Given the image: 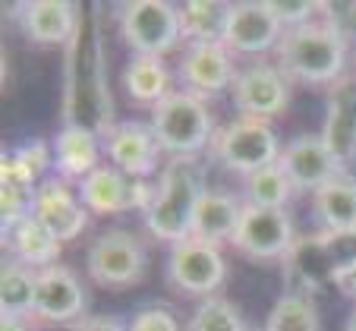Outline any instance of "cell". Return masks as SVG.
<instances>
[{
  "mask_svg": "<svg viewBox=\"0 0 356 331\" xmlns=\"http://www.w3.org/2000/svg\"><path fill=\"white\" fill-rule=\"evenodd\" d=\"M275 51L277 67L290 82L296 79L306 86H337L341 79H347L343 73L350 60V38L337 26L331 3H325L312 22L287 29Z\"/></svg>",
  "mask_w": 356,
  "mask_h": 331,
  "instance_id": "obj_1",
  "label": "cell"
},
{
  "mask_svg": "<svg viewBox=\"0 0 356 331\" xmlns=\"http://www.w3.org/2000/svg\"><path fill=\"white\" fill-rule=\"evenodd\" d=\"M202 193H205V183H202V168L195 164V158H168V164L158 170L152 205L142 211L148 234L170 246L193 236Z\"/></svg>",
  "mask_w": 356,
  "mask_h": 331,
  "instance_id": "obj_2",
  "label": "cell"
},
{
  "mask_svg": "<svg viewBox=\"0 0 356 331\" xmlns=\"http://www.w3.org/2000/svg\"><path fill=\"white\" fill-rule=\"evenodd\" d=\"M152 133H155L158 145L164 155L170 158H195L205 145L215 139V117H211L205 98L193 92H174L152 108Z\"/></svg>",
  "mask_w": 356,
  "mask_h": 331,
  "instance_id": "obj_3",
  "label": "cell"
},
{
  "mask_svg": "<svg viewBox=\"0 0 356 331\" xmlns=\"http://www.w3.org/2000/svg\"><path fill=\"white\" fill-rule=\"evenodd\" d=\"M211 158L221 168L234 170L240 177H249L256 170L268 168L281 158V142L268 120H256V117H236V120L224 123L211 139Z\"/></svg>",
  "mask_w": 356,
  "mask_h": 331,
  "instance_id": "obj_4",
  "label": "cell"
},
{
  "mask_svg": "<svg viewBox=\"0 0 356 331\" xmlns=\"http://www.w3.org/2000/svg\"><path fill=\"white\" fill-rule=\"evenodd\" d=\"M86 268L98 287L104 291H127L145 277L148 252L136 234L123 227H111L95 236L86 252Z\"/></svg>",
  "mask_w": 356,
  "mask_h": 331,
  "instance_id": "obj_5",
  "label": "cell"
},
{
  "mask_svg": "<svg viewBox=\"0 0 356 331\" xmlns=\"http://www.w3.org/2000/svg\"><path fill=\"white\" fill-rule=\"evenodd\" d=\"M117 26L133 54L164 57L183 38L180 10L168 0H129L117 10Z\"/></svg>",
  "mask_w": 356,
  "mask_h": 331,
  "instance_id": "obj_6",
  "label": "cell"
},
{
  "mask_svg": "<svg viewBox=\"0 0 356 331\" xmlns=\"http://www.w3.org/2000/svg\"><path fill=\"white\" fill-rule=\"evenodd\" d=\"M168 281L174 291L186 297H215V291L227 277V262L221 256V246L205 243L199 236H186L170 246L168 252Z\"/></svg>",
  "mask_w": 356,
  "mask_h": 331,
  "instance_id": "obj_7",
  "label": "cell"
},
{
  "mask_svg": "<svg viewBox=\"0 0 356 331\" xmlns=\"http://www.w3.org/2000/svg\"><path fill=\"white\" fill-rule=\"evenodd\" d=\"M236 252L256 262H277V259L290 256L296 250V227L287 209H259V205H246L240 218L234 240H230Z\"/></svg>",
  "mask_w": 356,
  "mask_h": 331,
  "instance_id": "obj_8",
  "label": "cell"
},
{
  "mask_svg": "<svg viewBox=\"0 0 356 331\" xmlns=\"http://www.w3.org/2000/svg\"><path fill=\"white\" fill-rule=\"evenodd\" d=\"M230 102L240 117H256V120L271 123L290 104V79L277 63H249L236 73L234 86H230Z\"/></svg>",
  "mask_w": 356,
  "mask_h": 331,
  "instance_id": "obj_9",
  "label": "cell"
},
{
  "mask_svg": "<svg viewBox=\"0 0 356 331\" xmlns=\"http://www.w3.org/2000/svg\"><path fill=\"white\" fill-rule=\"evenodd\" d=\"M277 164H281L284 174L290 177L293 193H312V196H316L322 186H328L331 180L347 174V164L331 152V145L325 142L322 133L293 136L281 149Z\"/></svg>",
  "mask_w": 356,
  "mask_h": 331,
  "instance_id": "obj_10",
  "label": "cell"
},
{
  "mask_svg": "<svg viewBox=\"0 0 356 331\" xmlns=\"http://www.w3.org/2000/svg\"><path fill=\"white\" fill-rule=\"evenodd\" d=\"M152 196H155V183L133 180L120 174L114 164H101L79 183V199L95 215H120L129 209L145 211L152 205Z\"/></svg>",
  "mask_w": 356,
  "mask_h": 331,
  "instance_id": "obj_11",
  "label": "cell"
},
{
  "mask_svg": "<svg viewBox=\"0 0 356 331\" xmlns=\"http://www.w3.org/2000/svg\"><path fill=\"white\" fill-rule=\"evenodd\" d=\"M236 63L234 51L224 41H202V45H186L180 57L177 76L183 82V92H193L199 98H215L218 92L234 86L236 79Z\"/></svg>",
  "mask_w": 356,
  "mask_h": 331,
  "instance_id": "obj_12",
  "label": "cell"
},
{
  "mask_svg": "<svg viewBox=\"0 0 356 331\" xmlns=\"http://www.w3.org/2000/svg\"><path fill=\"white\" fill-rule=\"evenodd\" d=\"M88 309V293L86 284L79 281L73 268L67 265H51V268L38 271V287H35V318L51 325H73L86 318Z\"/></svg>",
  "mask_w": 356,
  "mask_h": 331,
  "instance_id": "obj_13",
  "label": "cell"
},
{
  "mask_svg": "<svg viewBox=\"0 0 356 331\" xmlns=\"http://www.w3.org/2000/svg\"><path fill=\"white\" fill-rule=\"evenodd\" d=\"M32 215L38 218L60 243H70V240L86 234L92 211L86 209L79 193H73V186H70L67 180H60V177H44V180L35 186Z\"/></svg>",
  "mask_w": 356,
  "mask_h": 331,
  "instance_id": "obj_14",
  "label": "cell"
},
{
  "mask_svg": "<svg viewBox=\"0 0 356 331\" xmlns=\"http://www.w3.org/2000/svg\"><path fill=\"white\" fill-rule=\"evenodd\" d=\"M104 155L120 174L133 177V180H148L161 161V145L148 123L123 120L117 127H108L104 133Z\"/></svg>",
  "mask_w": 356,
  "mask_h": 331,
  "instance_id": "obj_15",
  "label": "cell"
},
{
  "mask_svg": "<svg viewBox=\"0 0 356 331\" xmlns=\"http://www.w3.org/2000/svg\"><path fill=\"white\" fill-rule=\"evenodd\" d=\"M13 19L19 32L41 47L73 45L79 35V7L70 0H29L13 10Z\"/></svg>",
  "mask_w": 356,
  "mask_h": 331,
  "instance_id": "obj_16",
  "label": "cell"
},
{
  "mask_svg": "<svg viewBox=\"0 0 356 331\" xmlns=\"http://www.w3.org/2000/svg\"><path fill=\"white\" fill-rule=\"evenodd\" d=\"M284 32L275 13H271L268 0H249V3H234L224 29V45L234 54H265L271 47L281 45Z\"/></svg>",
  "mask_w": 356,
  "mask_h": 331,
  "instance_id": "obj_17",
  "label": "cell"
},
{
  "mask_svg": "<svg viewBox=\"0 0 356 331\" xmlns=\"http://www.w3.org/2000/svg\"><path fill=\"white\" fill-rule=\"evenodd\" d=\"M51 155H54V170L60 174V180L82 183L92 170L101 168L98 133L86 123H67V127L57 129L54 142H51Z\"/></svg>",
  "mask_w": 356,
  "mask_h": 331,
  "instance_id": "obj_18",
  "label": "cell"
},
{
  "mask_svg": "<svg viewBox=\"0 0 356 331\" xmlns=\"http://www.w3.org/2000/svg\"><path fill=\"white\" fill-rule=\"evenodd\" d=\"M312 218L318 234L356 236V180L350 174L331 180L312 196Z\"/></svg>",
  "mask_w": 356,
  "mask_h": 331,
  "instance_id": "obj_19",
  "label": "cell"
},
{
  "mask_svg": "<svg viewBox=\"0 0 356 331\" xmlns=\"http://www.w3.org/2000/svg\"><path fill=\"white\" fill-rule=\"evenodd\" d=\"M243 209L246 202L227 193V189H211L205 186L199 199V209H195V221H193V236L205 240V243H230L240 227V218H243Z\"/></svg>",
  "mask_w": 356,
  "mask_h": 331,
  "instance_id": "obj_20",
  "label": "cell"
},
{
  "mask_svg": "<svg viewBox=\"0 0 356 331\" xmlns=\"http://www.w3.org/2000/svg\"><path fill=\"white\" fill-rule=\"evenodd\" d=\"M322 136L343 164L356 158V76H347L331 88Z\"/></svg>",
  "mask_w": 356,
  "mask_h": 331,
  "instance_id": "obj_21",
  "label": "cell"
},
{
  "mask_svg": "<svg viewBox=\"0 0 356 331\" xmlns=\"http://www.w3.org/2000/svg\"><path fill=\"white\" fill-rule=\"evenodd\" d=\"M3 246H7V252H13L10 259L22 262L32 271H44V268H51V265H57L63 243L38 221V218L29 215L3 236Z\"/></svg>",
  "mask_w": 356,
  "mask_h": 331,
  "instance_id": "obj_22",
  "label": "cell"
},
{
  "mask_svg": "<svg viewBox=\"0 0 356 331\" xmlns=\"http://www.w3.org/2000/svg\"><path fill=\"white\" fill-rule=\"evenodd\" d=\"M120 86L127 98L142 108H155L164 102L174 88H170V70L164 57H148V54H133L120 73Z\"/></svg>",
  "mask_w": 356,
  "mask_h": 331,
  "instance_id": "obj_23",
  "label": "cell"
},
{
  "mask_svg": "<svg viewBox=\"0 0 356 331\" xmlns=\"http://www.w3.org/2000/svg\"><path fill=\"white\" fill-rule=\"evenodd\" d=\"M35 287H38V271L26 268L16 259H3L0 268V316L35 322Z\"/></svg>",
  "mask_w": 356,
  "mask_h": 331,
  "instance_id": "obj_24",
  "label": "cell"
},
{
  "mask_svg": "<svg viewBox=\"0 0 356 331\" xmlns=\"http://www.w3.org/2000/svg\"><path fill=\"white\" fill-rule=\"evenodd\" d=\"M227 0H186L180 10V32L189 45H202V41H224V29H227L230 16Z\"/></svg>",
  "mask_w": 356,
  "mask_h": 331,
  "instance_id": "obj_25",
  "label": "cell"
},
{
  "mask_svg": "<svg viewBox=\"0 0 356 331\" xmlns=\"http://www.w3.org/2000/svg\"><path fill=\"white\" fill-rule=\"evenodd\" d=\"M243 196L246 205H259V209H287L290 196H293V183L284 174L281 164H268V168L256 170V174L243 177Z\"/></svg>",
  "mask_w": 356,
  "mask_h": 331,
  "instance_id": "obj_26",
  "label": "cell"
},
{
  "mask_svg": "<svg viewBox=\"0 0 356 331\" xmlns=\"http://www.w3.org/2000/svg\"><path fill=\"white\" fill-rule=\"evenodd\" d=\"M265 331H322L316 303H312L306 293H296V291L284 293V297H277V303L271 306Z\"/></svg>",
  "mask_w": 356,
  "mask_h": 331,
  "instance_id": "obj_27",
  "label": "cell"
},
{
  "mask_svg": "<svg viewBox=\"0 0 356 331\" xmlns=\"http://www.w3.org/2000/svg\"><path fill=\"white\" fill-rule=\"evenodd\" d=\"M183 331H249L243 325L240 312L234 309V303L224 297H205L193 309L186 328Z\"/></svg>",
  "mask_w": 356,
  "mask_h": 331,
  "instance_id": "obj_28",
  "label": "cell"
},
{
  "mask_svg": "<svg viewBox=\"0 0 356 331\" xmlns=\"http://www.w3.org/2000/svg\"><path fill=\"white\" fill-rule=\"evenodd\" d=\"M32 199H35V189L19 186V183H10V180H0V218H3V236L22 221V218L32 215Z\"/></svg>",
  "mask_w": 356,
  "mask_h": 331,
  "instance_id": "obj_29",
  "label": "cell"
},
{
  "mask_svg": "<svg viewBox=\"0 0 356 331\" xmlns=\"http://www.w3.org/2000/svg\"><path fill=\"white\" fill-rule=\"evenodd\" d=\"M268 7L281 19L284 29H296V26H306V22L316 19L325 3H309V0H268Z\"/></svg>",
  "mask_w": 356,
  "mask_h": 331,
  "instance_id": "obj_30",
  "label": "cell"
},
{
  "mask_svg": "<svg viewBox=\"0 0 356 331\" xmlns=\"http://www.w3.org/2000/svg\"><path fill=\"white\" fill-rule=\"evenodd\" d=\"M129 331H180V325L164 306H145L133 316Z\"/></svg>",
  "mask_w": 356,
  "mask_h": 331,
  "instance_id": "obj_31",
  "label": "cell"
},
{
  "mask_svg": "<svg viewBox=\"0 0 356 331\" xmlns=\"http://www.w3.org/2000/svg\"><path fill=\"white\" fill-rule=\"evenodd\" d=\"M67 331H129L120 318H111V316H86L79 322H73Z\"/></svg>",
  "mask_w": 356,
  "mask_h": 331,
  "instance_id": "obj_32",
  "label": "cell"
},
{
  "mask_svg": "<svg viewBox=\"0 0 356 331\" xmlns=\"http://www.w3.org/2000/svg\"><path fill=\"white\" fill-rule=\"evenodd\" d=\"M331 281L337 284V291L343 297H350L356 303V259H350L347 265H341L337 271H331Z\"/></svg>",
  "mask_w": 356,
  "mask_h": 331,
  "instance_id": "obj_33",
  "label": "cell"
},
{
  "mask_svg": "<svg viewBox=\"0 0 356 331\" xmlns=\"http://www.w3.org/2000/svg\"><path fill=\"white\" fill-rule=\"evenodd\" d=\"M0 318H3V322H0L3 328H0V331H35L32 322H22V318H10V316H0Z\"/></svg>",
  "mask_w": 356,
  "mask_h": 331,
  "instance_id": "obj_34",
  "label": "cell"
},
{
  "mask_svg": "<svg viewBox=\"0 0 356 331\" xmlns=\"http://www.w3.org/2000/svg\"><path fill=\"white\" fill-rule=\"evenodd\" d=\"M343 331H356V303H353V309H350L347 322H343Z\"/></svg>",
  "mask_w": 356,
  "mask_h": 331,
  "instance_id": "obj_35",
  "label": "cell"
},
{
  "mask_svg": "<svg viewBox=\"0 0 356 331\" xmlns=\"http://www.w3.org/2000/svg\"><path fill=\"white\" fill-rule=\"evenodd\" d=\"M353 76H356V73H353Z\"/></svg>",
  "mask_w": 356,
  "mask_h": 331,
  "instance_id": "obj_36",
  "label": "cell"
}]
</instances>
